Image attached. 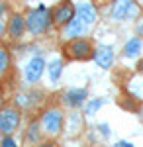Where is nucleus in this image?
<instances>
[{
	"mask_svg": "<svg viewBox=\"0 0 143 147\" xmlns=\"http://www.w3.org/2000/svg\"><path fill=\"white\" fill-rule=\"evenodd\" d=\"M51 24H53V14H51L49 8H45V6H39L37 10L30 12L28 18H26L28 32L32 35H41L45 32H49Z\"/></svg>",
	"mask_w": 143,
	"mask_h": 147,
	"instance_id": "f257e3e1",
	"label": "nucleus"
},
{
	"mask_svg": "<svg viewBox=\"0 0 143 147\" xmlns=\"http://www.w3.org/2000/svg\"><path fill=\"white\" fill-rule=\"evenodd\" d=\"M139 14H141V6L137 4V0H116L112 8V20L127 22L133 18H139Z\"/></svg>",
	"mask_w": 143,
	"mask_h": 147,
	"instance_id": "f03ea898",
	"label": "nucleus"
},
{
	"mask_svg": "<svg viewBox=\"0 0 143 147\" xmlns=\"http://www.w3.org/2000/svg\"><path fill=\"white\" fill-rule=\"evenodd\" d=\"M65 55L69 59H77V61H86V59H94V49L90 45V41L77 37L71 39V43L65 45Z\"/></svg>",
	"mask_w": 143,
	"mask_h": 147,
	"instance_id": "7ed1b4c3",
	"label": "nucleus"
},
{
	"mask_svg": "<svg viewBox=\"0 0 143 147\" xmlns=\"http://www.w3.org/2000/svg\"><path fill=\"white\" fill-rule=\"evenodd\" d=\"M63 120H65V116L61 110H47L41 116V127L47 136H57L63 127Z\"/></svg>",
	"mask_w": 143,
	"mask_h": 147,
	"instance_id": "20e7f679",
	"label": "nucleus"
},
{
	"mask_svg": "<svg viewBox=\"0 0 143 147\" xmlns=\"http://www.w3.org/2000/svg\"><path fill=\"white\" fill-rule=\"evenodd\" d=\"M20 125V112L14 108H4L0 110V131L4 136H12Z\"/></svg>",
	"mask_w": 143,
	"mask_h": 147,
	"instance_id": "39448f33",
	"label": "nucleus"
},
{
	"mask_svg": "<svg viewBox=\"0 0 143 147\" xmlns=\"http://www.w3.org/2000/svg\"><path fill=\"white\" fill-rule=\"evenodd\" d=\"M75 16H77V6L71 0H63L55 10H53V22L57 26H67Z\"/></svg>",
	"mask_w": 143,
	"mask_h": 147,
	"instance_id": "423d86ee",
	"label": "nucleus"
},
{
	"mask_svg": "<svg viewBox=\"0 0 143 147\" xmlns=\"http://www.w3.org/2000/svg\"><path fill=\"white\" fill-rule=\"evenodd\" d=\"M114 59H116V53L112 45H98L94 49V63L100 69H110L114 65Z\"/></svg>",
	"mask_w": 143,
	"mask_h": 147,
	"instance_id": "0eeeda50",
	"label": "nucleus"
},
{
	"mask_svg": "<svg viewBox=\"0 0 143 147\" xmlns=\"http://www.w3.org/2000/svg\"><path fill=\"white\" fill-rule=\"evenodd\" d=\"M77 6V16L88 26H94L98 22V10H96V4L92 2H78Z\"/></svg>",
	"mask_w": 143,
	"mask_h": 147,
	"instance_id": "6e6552de",
	"label": "nucleus"
},
{
	"mask_svg": "<svg viewBox=\"0 0 143 147\" xmlns=\"http://www.w3.org/2000/svg\"><path fill=\"white\" fill-rule=\"evenodd\" d=\"M43 71H45L43 57H33L32 61L26 65V80L28 82H37V80L41 79Z\"/></svg>",
	"mask_w": 143,
	"mask_h": 147,
	"instance_id": "1a4fd4ad",
	"label": "nucleus"
},
{
	"mask_svg": "<svg viewBox=\"0 0 143 147\" xmlns=\"http://www.w3.org/2000/svg\"><path fill=\"white\" fill-rule=\"evenodd\" d=\"M88 30V24H84L78 16H75L71 22L65 26V35L69 39H77V37H82Z\"/></svg>",
	"mask_w": 143,
	"mask_h": 147,
	"instance_id": "9d476101",
	"label": "nucleus"
},
{
	"mask_svg": "<svg viewBox=\"0 0 143 147\" xmlns=\"http://www.w3.org/2000/svg\"><path fill=\"white\" fill-rule=\"evenodd\" d=\"M141 51H143V39H141V35L127 39V41H125V45H123V57H125V59H137V57L141 55Z\"/></svg>",
	"mask_w": 143,
	"mask_h": 147,
	"instance_id": "9b49d317",
	"label": "nucleus"
},
{
	"mask_svg": "<svg viewBox=\"0 0 143 147\" xmlns=\"http://www.w3.org/2000/svg\"><path fill=\"white\" fill-rule=\"evenodd\" d=\"M86 98H88L86 88H73L65 94V104H69L71 108H80Z\"/></svg>",
	"mask_w": 143,
	"mask_h": 147,
	"instance_id": "f8f14e48",
	"label": "nucleus"
},
{
	"mask_svg": "<svg viewBox=\"0 0 143 147\" xmlns=\"http://www.w3.org/2000/svg\"><path fill=\"white\" fill-rule=\"evenodd\" d=\"M26 30H28L26 20H24L20 14H16V16L10 20V24H8V34H10V37H12V39H20Z\"/></svg>",
	"mask_w": 143,
	"mask_h": 147,
	"instance_id": "ddd939ff",
	"label": "nucleus"
},
{
	"mask_svg": "<svg viewBox=\"0 0 143 147\" xmlns=\"http://www.w3.org/2000/svg\"><path fill=\"white\" fill-rule=\"evenodd\" d=\"M61 73H63V61H61V59H53L51 65H49V77H51V82H53V84L59 82Z\"/></svg>",
	"mask_w": 143,
	"mask_h": 147,
	"instance_id": "4468645a",
	"label": "nucleus"
},
{
	"mask_svg": "<svg viewBox=\"0 0 143 147\" xmlns=\"http://www.w3.org/2000/svg\"><path fill=\"white\" fill-rule=\"evenodd\" d=\"M104 104H106V100H104V98H96V100H90L86 106H84V114H86V116H94V114L98 112V110L102 108V106H104Z\"/></svg>",
	"mask_w": 143,
	"mask_h": 147,
	"instance_id": "2eb2a0df",
	"label": "nucleus"
},
{
	"mask_svg": "<svg viewBox=\"0 0 143 147\" xmlns=\"http://www.w3.org/2000/svg\"><path fill=\"white\" fill-rule=\"evenodd\" d=\"M8 65H10V57H8V51L0 47V75H4V73H6Z\"/></svg>",
	"mask_w": 143,
	"mask_h": 147,
	"instance_id": "dca6fc26",
	"label": "nucleus"
},
{
	"mask_svg": "<svg viewBox=\"0 0 143 147\" xmlns=\"http://www.w3.org/2000/svg\"><path fill=\"white\" fill-rule=\"evenodd\" d=\"M37 139H39V136H37V124H33L30 134H28V141H37Z\"/></svg>",
	"mask_w": 143,
	"mask_h": 147,
	"instance_id": "f3484780",
	"label": "nucleus"
},
{
	"mask_svg": "<svg viewBox=\"0 0 143 147\" xmlns=\"http://www.w3.org/2000/svg\"><path fill=\"white\" fill-rule=\"evenodd\" d=\"M2 147H16V139L12 136H6L2 139Z\"/></svg>",
	"mask_w": 143,
	"mask_h": 147,
	"instance_id": "a211bd4d",
	"label": "nucleus"
},
{
	"mask_svg": "<svg viewBox=\"0 0 143 147\" xmlns=\"http://www.w3.org/2000/svg\"><path fill=\"white\" fill-rule=\"evenodd\" d=\"M98 129H100V134H102L104 137L110 136V125H108V124H100V125H98Z\"/></svg>",
	"mask_w": 143,
	"mask_h": 147,
	"instance_id": "6ab92c4d",
	"label": "nucleus"
},
{
	"mask_svg": "<svg viewBox=\"0 0 143 147\" xmlns=\"http://www.w3.org/2000/svg\"><path fill=\"white\" fill-rule=\"evenodd\" d=\"M135 32H137V35H141V37H143V18H139V20H137Z\"/></svg>",
	"mask_w": 143,
	"mask_h": 147,
	"instance_id": "aec40b11",
	"label": "nucleus"
},
{
	"mask_svg": "<svg viewBox=\"0 0 143 147\" xmlns=\"http://www.w3.org/2000/svg\"><path fill=\"white\" fill-rule=\"evenodd\" d=\"M116 145H118V147H133V143H132V141H125V139H120Z\"/></svg>",
	"mask_w": 143,
	"mask_h": 147,
	"instance_id": "412c9836",
	"label": "nucleus"
},
{
	"mask_svg": "<svg viewBox=\"0 0 143 147\" xmlns=\"http://www.w3.org/2000/svg\"><path fill=\"white\" fill-rule=\"evenodd\" d=\"M96 6H104V4H108V2H112V0H92Z\"/></svg>",
	"mask_w": 143,
	"mask_h": 147,
	"instance_id": "4be33fe9",
	"label": "nucleus"
},
{
	"mask_svg": "<svg viewBox=\"0 0 143 147\" xmlns=\"http://www.w3.org/2000/svg\"><path fill=\"white\" fill-rule=\"evenodd\" d=\"M4 12H6V4H4V2H2V0H0V16H2V14H4Z\"/></svg>",
	"mask_w": 143,
	"mask_h": 147,
	"instance_id": "5701e85b",
	"label": "nucleus"
},
{
	"mask_svg": "<svg viewBox=\"0 0 143 147\" xmlns=\"http://www.w3.org/2000/svg\"><path fill=\"white\" fill-rule=\"evenodd\" d=\"M4 30H6V26H4V22L0 20V37H2V34H4Z\"/></svg>",
	"mask_w": 143,
	"mask_h": 147,
	"instance_id": "b1692460",
	"label": "nucleus"
},
{
	"mask_svg": "<svg viewBox=\"0 0 143 147\" xmlns=\"http://www.w3.org/2000/svg\"><path fill=\"white\" fill-rule=\"evenodd\" d=\"M137 4H139V6H141V10H143V0H137Z\"/></svg>",
	"mask_w": 143,
	"mask_h": 147,
	"instance_id": "393cba45",
	"label": "nucleus"
},
{
	"mask_svg": "<svg viewBox=\"0 0 143 147\" xmlns=\"http://www.w3.org/2000/svg\"><path fill=\"white\" fill-rule=\"evenodd\" d=\"M2 136H4V134H2V131H0V145H2V139H4V137H2Z\"/></svg>",
	"mask_w": 143,
	"mask_h": 147,
	"instance_id": "a878e982",
	"label": "nucleus"
},
{
	"mask_svg": "<svg viewBox=\"0 0 143 147\" xmlns=\"http://www.w3.org/2000/svg\"><path fill=\"white\" fill-rule=\"evenodd\" d=\"M0 108H2V94H0Z\"/></svg>",
	"mask_w": 143,
	"mask_h": 147,
	"instance_id": "bb28decb",
	"label": "nucleus"
},
{
	"mask_svg": "<svg viewBox=\"0 0 143 147\" xmlns=\"http://www.w3.org/2000/svg\"><path fill=\"white\" fill-rule=\"evenodd\" d=\"M141 122H143V112H141Z\"/></svg>",
	"mask_w": 143,
	"mask_h": 147,
	"instance_id": "cd10ccee",
	"label": "nucleus"
},
{
	"mask_svg": "<svg viewBox=\"0 0 143 147\" xmlns=\"http://www.w3.org/2000/svg\"><path fill=\"white\" fill-rule=\"evenodd\" d=\"M141 73H143V67H141Z\"/></svg>",
	"mask_w": 143,
	"mask_h": 147,
	"instance_id": "c85d7f7f",
	"label": "nucleus"
}]
</instances>
